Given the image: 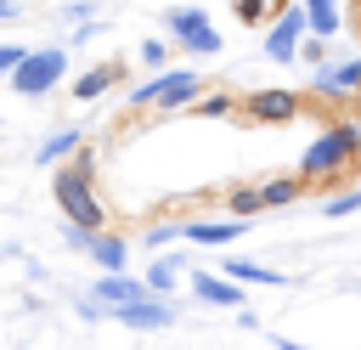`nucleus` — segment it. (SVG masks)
Listing matches in <instances>:
<instances>
[{"label": "nucleus", "mask_w": 361, "mask_h": 350, "mask_svg": "<svg viewBox=\"0 0 361 350\" xmlns=\"http://www.w3.org/2000/svg\"><path fill=\"white\" fill-rule=\"evenodd\" d=\"M175 271H180L175 260H158V254H152V265H147V277H141L147 294H169V288H175Z\"/></svg>", "instance_id": "obj_18"}, {"label": "nucleus", "mask_w": 361, "mask_h": 350, "mask_svg": "<svg viewBox=\"0 0 361 350\" xmlns=\"http://www.w3.org/2000/svg\"><path fill=\"white\" fill-rule=\"evenodd\" d=\"M276 350H305V344H293V339H276Z\"/></svg>", "instance_id": "obj_29"}, {"label": "nucleus", "mask_w": 361, "mask_h": 350, "mask_svg": "<svg viewBox=\"0 0 361 350\" xmlns=\"http://www.w3.org/2000/svg\"><path fill=\"white\" fill-rule=\"evenodd\" d=\"M56 203H62V215L73 220V226H85V231H96L102 226V203L90 198V164L85 158H73L68 169H56Z\"/></svg>", "instance_id": "obj_3"}, {"label": "nucleus", "mask_w": 361, "mask_h": 350, "mask_svg": "<svg viewBox=\"0 0 361 350\" xmlns=\"http://www.w3.org/2000/svg\"><path fill=\"white\" fill-rule=\"evenodd\" d=\"M17 62H23V45H0V79H6Z\"/></svg>", "instance_id": "obj_27"}, {"label": "nucleus", "mask_w": 361, "mask_h": 350, "mask_svg": "<svg viewBox=\"0 0 361 350\" xmlns=\"http://www.w3.org/2000/svg\"><path fill=\"white\" fill-rule=\"evenodd\" d=\"M73 147H79V130H56V135H51V141L39 147V164H62V158H68Z\"/></svg>", "instance_id": "obj_19"}, {"label": "nucleus", "mask_w": 361, "mask_h": 350, "mask_svg": "<svg viewBox=\"0 0 361 350\" xmlns=\"http://www.w3.org/2000/svg\"><path fill=\"white\" fill-rule=\"evenodd\" d=\"M203 96V79L192 68H158L147 85L130 90V107H186Z\"/></svg>", "instance_id": "obj_2"}, {"label": "nucleus", "mask_w": 361, "mask_h": 350, "mask_svg": "<svg viewBox=\"0 0 361 350\" xmlns=\"http://www.w3.org/2000/svg\"><path fill=\"white\" fill-rule=\"evenodd\" d=\"M164 34H169L186 56H220V51H226V40H220V28L209 23L203 6H169V11H164Z\"/></svg>", "instance_id": "obj_1"}, {"label": "nucleus", "mask_w": 361, "mask_h": 350, "mask_svg": "<svg viewBox=\"0 0 361 350\" xmlns=\"http://www.w3.org/2000/svg\"><path fill=\"white\" fill-rule=\"evenodd\" d=\"M305 34H310V23H305V6H288V11H276V17L265 23V62H293Z\"/></svg>", "instance_id": "obj_6"}, {"label": "nucleus", "mask_w": 361, "mask_h": 350, "mask_svg": "<svg viewBox=\"0 0 361 350\" xmlns=\"http://www.w3.org/2000/svg\"><path fill=\"white\" fill-rule=\"evenodd\" d=\"M113 322H124V327H169L175 322V305L164 294H147L135 305H113Z\"/></svg>", "instance_id": "obj_8"}, {"label": "nucleus", "mask_w": 361, "mask_h": 350, "mask_svg": "<svg viewBox=\"0 0 361 350\" xmlns=\"http://www.w3.org/2000/svg\"><path fill=\"white\" fill-rule=\"evenodd\" d=\"M113 85H118V68H113V62H96V68H85V73L73 79V96H79V102H96V96H107Z\"/></svg>", "instance_id": "obj_14"}, {"label": "nucleus", "mask_w": 361, "mask_h": 350, "mask_svg": "<svg viewBox=\"0 0 361 350\" xmlns=\"http://www.w3.org/2000/svg\"><path fill=\"white\" fill-rule=\"evenodd\" d=\"M180 237H192L203 248H226L231 237H243V215H231V220H192V226H180Z\"/></svg>", "instance_id": "obj_11"}, {"label": "nucleus", "mask_w": 361, "mask_h": 350, "mask_svg": "<svg viewBox=\"0 0 361 350\" xmlns=\"http://www.w3.org/2000/svg\"><path fill=\"white\" fill-rule=\"evenodd\" d=\"M299 6H305V23L316 40H333L344 28V0H299Z\"/></svg>", "instance_id": "obj_12"}, {"label": "nucleus", "mask_w": 361, "mask_h": 350, "mask_svg": "<svg viewBox=\"0 0 361 350\" xmlns=\"http://www.w3.org/2000/svg\"><path fill=\"white\" fill-rule=\"evenodd\" d=\"M355 209H361V192H344V198H327V203H322V215H327V220H338V215H355Z\"/></svg>", "instance_id": "obj_23"}, {"label": "nucleus", "mask_w": 361, "mask_h": 350, "mask_svg": "<svg viewBox=\"0 0 361 350\" xmlns=\"http://www.w3.org/2000/svg\"><path fill=\"white\" fill-rule=\"evenodd\" d=\"M175 237H180V226H152V231H147V243H152V254H158L164 243H175Z\"/></svg>", "instance_id": "obj_26"}, {"label": "nucleus", "mask_w": 361, "mask_h": 350, "mask_svg": "<svg viewBox=\"0 0 361 350\" xmlns=\"http://www.w3.org/2000/svg\"><path fill=\"white\" fill-rule=\"evenodd\" d=\"M276 6H282V0H231V11H237L243 28H265V23L276 17Z\"/></svg>", "instance_id": "obj_17"}, {"label": "nucleus", "mask_w": 361, "mask_h": 350, "mask_svg": "<svg viewBox=\"0 0 361 350\" xmlns=\"http://www.w3.org/2000/svg\"><path fill=\"white\" fill-rule=\"evenodd\" d=\"M248 119H265V124H288V119H299V96L293 90H254L248 96Z\"/></svg>", "instance_id": "obj_9"}, {"label": "nucleus", "mask_w": 361, "mask_h": 350, "mask_svg": "<svg viewBox=\"0 0 361 350\" xmlns=\"http://www.w3.org/2000/svg\"><path fill=\"white\" fill-rule=\"evenodd\" d=\"M85 254H90L102 271H124V254H130V248H124V237H90Z\"/></svg>", "instance_id": "obj_16"}, {"label": "nucleus", "mask_w": 361, "mask_h": 350, "mask_svg": "<svg viewBox=\"0 0 361 350\" xmlns=\"http://www.w3.org/2000/svg\"><path fill=\"white\" fill-rule=\"evenodd\" d=\"M62 73H68V51L45 45V51H23V62H17L6 79H11L17 96H45V90H56Z\"/></svg>", "instance_id": "obj_5"}, {"label": "nucleus", "mask_w": 361, "mask_h": 350, "mask_svg": "<svg viewBox=\"0 0 361 350\" xmlns=\"http://www.w3.org/2000/svg\"><path fill=\"white\" fill-rule=\"evenodd\" d=\"M231 107H237V102H231V96H226V90H209V96H203V102H197V113H209V119H226V113H231Z\"/></svg>", "instance_id": "obj_22"}, {"label": "nucleus", "mask_w": 361, "mask_h": 350, "mask_svg": "<svg viewBox=\"0 0 361 350\" xmlns=\"http://www.w3.org/2000/svg\"><path fill=\"white\" fill-rule=\"evenodd\" d=\"M231 215H259V186H248V192H231Z\"/></svg>", "instance_id": "obj_25"}, {"label": "nucleus", "mask_w": 361, "mask_h": 350, "mask_svg": "<svg viewBox=\"0 0 361 350\" xmlns=\"http://www.w3.org/2000/svg\"><path fill=\"white\" fill-rule=\"evenodd\" d=\"M299 62H310V68H316V62H327V40L305 34V40H299Z\"/></svg>", "instance_id": "obj_24"}, {"label": "nucleus", "mask_w": 361, "mask_h": 350, "mask_svg": "<svg viewBox=\"0 0 361 350\" xmlns=\"http://www.w3.org/2000/svg\"><path fill=\"white\" fill-rule=\"evenodd\" d=\"M226 277H231V282H265V288H282V282H288L282 271L254 265V260H243V254H231V260H226Z\"/></svg>", "instance_id": "obj_15"}, {"label": "nucleus", "mask_w": 361, "mask_h": 350, "mask_svg": "<svg viewBox=\"0 0 361 350\" xmlns=\"http://www.w3.org/2000/svg\"><path fill=\"white\" fill-rule=\"evenodd\" d=\"M192 294H197L203 305H226V310H231V305H243V288H237L231 277H209V271H197V277H192Z\"/></svg>", "instance_id": "obj_13"}, {"label": "nucleus", "mask_w": 361, "mask_h": 350, "mask_svg": "<svg viewBox=\"0 0 361 350\" xmlns=\"http://www.w3.org/2000/svg\"><path fill=\"white\" fill-rule=\"evenodd\" d=\"M6 17H17V0H0V23H6Z\"/></svg>", "instance_id": "obj_28"}, {"label": "nucleus", "mask_w": 361, "mask_h": 350, "mask_svg": "<svg viewBox=\"0 0 361 350\" xmlns=\"http://www.w3.org/2000/svg\"><path fill=\"white\" fill-rule=\"evenodd\" d=\"M310 90L316 96H355L361 90V56H327V62H316L310 68Z\"/></svg>", "instance_id": "obj_7"}, {"label": "nucleus", "mask_w": 361, "mask_h": 350, "mask_svg": "<svg viewBox=\"0 0 361 350\" xmlns=\"http://www.w3.org/2000/svg\"><path fill=\"white\" fill-rule=\"evenodd\" d=\"M135 56L158 73V68H169V40H141V51H135Z\"/></svg>", "instance_id": "obj_21"}, {"label": "nucleus", "mask_w": 361, "mask_h": 350, "mask_svg": "<svg viewBox=\"0 0 361 350\" xmlns=\"http://www.w3.org/2000/svg\"><path fill=\"white\" fill-rule=\"evenodd\" d=\"M135 299H147V282L141 277H124V271H107L102 282H96V305H135Z\"/></svg>", "instance_id": "obj_10"}, {"label": "nucleus", "mask_w": 361, "mask_h": 350, "mask_svg": "<svg viewBox=\"0 0 361 350\" xmlns=\"http://www.w3.org/2000/svg\"><path fill=\"white\" fill-rule=\"evenodd\" d=\"M355 147H361V130H355V124H333V130H322V135L305 147V158H299V175H305V181H316V175H333L338 164H350V158H355Z\"/></svg>", "instance_id": "obj_4"}, {"label": "nucleus", "mask_w": 361, "mask_h": 350, "mask_svg": "<svg viewBox=\"0 0 361 350\" xmlns=\"http://www.w3.org/2000/svg\"><path fill=\"white\" fill-rule=\"evenodd\" d=\"M299 198V181L293 175H282V181H265L259 186V209H271V203H293Z\"/></svg>", "instance_id": "obj_20"}]
</instances>
